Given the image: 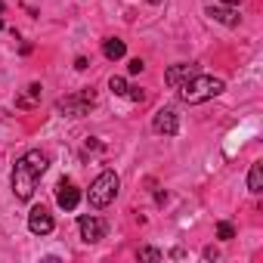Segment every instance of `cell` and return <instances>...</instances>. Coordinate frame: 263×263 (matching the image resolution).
Instances as JSON below:
<instances>
[{
    "label": "cell",
    "mask_w": 263,
    "mask_h": 263,
    "mask_svg": "<svg viewBox=\"0 0 263 263\" xmlns=\"http://www.w3.org/2000/svg\"><path fill=\"white\" fill-rule=\"evenodd\" d=\"M217 235H220L223 241H229V238H235V229H232V223H226V220H220V223H217Z\"/></svg>",
    "instance_id": "15"
},
{
    "label": "cell",
    "mask_w": 263,
    "mask_h": 263,
    "mask_svg": "<svg viewBox=\"0 0 263 263\" xmlns=\"http://www.w3.org/2000/svg\"><path fill=\"white\" fill-rule=\"evenodd\" d=\"M118 189H121L118 174H115V171H102V174L90 183V189H87V201H90L93 208H108V204L115 201Z\"/></svg>",
    "instance_id": "3"
},
{
    "label": "cell",
    "mask_w": 263,
    "mask_h": 263,
    "mask_svg": "<svg viewBox=\"0 0 263 263\" xmlns=\"http://www.w3.org/2000/svg\"><path fill=\"white\" fill-rule=\"evenodd\" d=\"M192 74H198V65L195 62H177V65H171L167 68V74H164V81H167V87H180V84H186Z\"/></svg>",
    "instance_id": "9"
},
{
    "label": "cell",
    "mask_w": 263,
    "mask_h": 263,
    "mask_svg": "<svg viewBox=\"0 0 263 263\" xmlns=\"http://www.w3.org/2000/svg\"><path fill=\"white\" fill-rule=\"evenodd\" d=\"M152 130L155 134H164V137H174L177 130H180V118L174 108H158L155 118H152Z\"/></svg>",
    "instance_id": "6"
},
{
    "label": "cell",
    "mask_w": 263,
    "mask_h": 263,
    "mask_svg": "<svg viewBox=\"0 0 263 263\" xmlns=\"http://www.w3.org/2000/svg\"><path fill=\"white\" fill-rule=\"evenodd\" d=\"M41 90H44L41 84H28V87H25V93H22V96H16V105H19V108H34V105L41 102Z\"/></svg>",
    "instance_id": "12"
},
{
    "label": "cell",
    "mask_w": 263,
    "mask_h": 263,
    "mask_svg": "<svg viewBox=\"0 0 263 263\" xmlns=\"http://www.w3.org/2000/svg\"><path fill=\"white\" fill-rule=\"evenodd\" d=\"M149 4H155V7H158V4H161V0H149Z\"/></svg>",
    "instance_id": "22"
},
{
    "label": "cell",
    "mask_w": 263,
    "mask_h": 263,
    "mask_svg": "<svg viewBox=\"0 0 263 263\" xmlns=\"http://www.w3.org/2000/svg\"><path fill=\"white\" fill-rule=\"evenodd\" d=\"M143 68H146V62H143V59H130V65H127V71H130V74H140Z\"/></svg>",
    "instance_id": "17"
},
{
    "label": "cell",
    "mask_w": 263,
    "mask_h": 263,
    "mask_svg": "<svg viewBox=\"0 0 263 263\" xmlns=\"http://www.w3.org/2000/svg\"><path fill=\"white\" fill-rule=\"evenodd\" d=\"M78 201H81V189L71 180H59V186H56V204L62 211H74Z\"/></svg>",
    "instance_id": "8"
},
{
    "label": "cell",
    "mask_w": 263,
    "mask_h": 263,
    "mask_svg": "<svg viewBox=\"0 0 263 263\" xmlns=\"http://www.w3.org/2000/svg\"><path fill=\"white\" fill-rule=\"evenodd\" d=\"M223 81L220 78H214V74H192L186 84H180L177 87V93H180V99L183 102H189V105H198V102H204V99H214V96H220L223 93Z\"/></svg>",
    "instance_id": "2"
},
{
    "label": "cell",
    "mask_w": 263,
    "mask_h": 263,
    "mask_svg": "<svg viewBox=\"0 0 263 263\" xmlns=\"http://www.w3.org/2000/svg\"><path fill=\"white\" fill-rule=\"evenodd\" d=\"M47 167H50V158L41 149L25 152L13 167V195L19 201H28L34 195V189H37V180L47 174Z\"/></svg>",
    "instance_id": "1"
},
{
    "label": "cell",
    "mask_w": 263,
    "mask_h": 263,
    "mask_svg": "<svg viewBox=\"0 0 263 263\" xmlns=\"http://www.w3.org/2000/svg\"><path fill=\"white\" fill-rule=\"evenodd\" d=\"M108 90H111L115 96H127L130 87H127V81H124L121 74H111V78H108Z\"/></svg>",
    "instance_id": "14"
},
{
    "label": "cell",
    "mask_w": 263,
    "mask_h": 263,
    "mask_svg": "<svg viewBox=\"0 0 263 263\" xmlns=\"http://www.w3.org/2000/svg\"><path fill=\"white\" fill-rule=\"evenodd\" d=\"M74 68H78V71H84V68H87V59H84V56H78V59H74Z\"/></svg>",
    "instance_id": "20"
},
{
    "label": "cell",
    "mask_w": 263,
    "mask_h": 263,
    "mask_svg": "<svg viewBox=\"0 0 263 263\" xmlns=\"http://www.w3.org/2000/svg\"><path fill=\"white\" fill-rule=\"evenodd\" d=\"M78 229H81V238L87 241V245H96L99 238H105V232H108V226H105V220L102 217H81L78 220Z\"/></svg>",
    "instance_id": "5"
},
{
    "label": "cell",
    "mask_w": 263,
    "mask_h": 263,
    "mask_svg": "<svg viewBox=\"0 0 263 263\" xmlns=\"http://www.w3.org/2000/svg\"><path fill=\"white\" fill-rule=\"evenodd\" d=\"M96 102V93H93V87L90 90H81V93H74V96H65V99H59L56 102V111L59 115H68V118H81V115H87V108Z\"/></svg>",
    "instance_id": "4"
},
{
    "label": "cell",
    "mask_w": 263,
    "mask_h": 263,
    "mask_svg": "<svg viewBox=\"0 0 263 263\" xmlns=\"http://www.w3.org/2000/svg\"><path fill=\"white\" fill-rule=\"evenodd\" d=\"M127 96L134 99V102H143V99H146V93H143L140 87H130V90H127Z\"/></svg>",
    "instance_id": "18"
},
{
    "label": "cell",
    "mask_w": 263,
    "mask_h": 263,
    "mask_svg": "<svg viewBox=\"0 0 263 263\" xmlns=\"http://www.w3.org/2000/svg\"><path fill=\"white\" fill-rule=\"evenodd\" d=\"M124 53H127V44H124L121 37H105V41H102V56H105V59L118 62Z\"/></svg>",
    "instance_id": "10"
},
{
    "label": "cell",
    "mask_w": 263,
    "mask_h": 263,
    "mask_svg": "<svg viewBox=\"0 0 263 263\" xmlns=\"http://www.w3.org/2000/svg\"><path fill=\"white\" fill-rule=\"evenodd\" d=\"M220 4H226V7H238L241 0H220Z\"/></svg>",
    "instance_id": "21"
},
{
    "label": "cell",
    "mask_w": 263,
    "mask_h": 263,
    "mask_svg": "<svg viewBox=\"0 0 263 263\" xmlns=\"http://www.w3.org/2000/svg\"><path fill=\"white\" fill-rule=\"evenodd\" d=\"M137 257H140V260H161V251H155V248H140Z\"/></svg>",
    "instance_id": "16"
},
{
    "label": "cell",
    "mask_w": 263,
    "mask_h": 263,
    "mask_svg": "<svg viewBox=\"0 0 263 263\" xmlns=\"http://www.w3.org/2000/svg\"><path fill=\"white\" fill-rule=\"evenodd\" d=\"M248 189H251L254 195L263 192V164H260V161L251 164V171H248Z\"/></svg>",
    "instance_id": "13"
},
{
    "label": "cell",
    "mask_w": 263,
    "mask_h": 263,
    "mask_svg": "<svg viewBox=\"0 0 263 263\" xmlns=\"http://www.w3.org/2000/svg\"><path fill=\"white\" fill-rule=\"evenodd\" d=\"M208 16L214 19V22H223V25H238V13L235 10H229V7H208Z\"/></svg>",
    "instance_id": "11"
},
{
    "label": "cell",
    "mask_w": 263,
    "mask_h": 263,
    "mask_svg": "<svg viewBox=\"0 0 263 263\" xmlns=\"http://www.w3.org/2000/svg\"><path fill=\"white\" fill-rule=\"evenodd\" d=\"M220 254H217V248H204V260H217Z\"/></svg>",
    "instance_id": "19"
},
{
    "label": "cell",
    "mask_w": 263,
    "mask_h": 263,
    "mask_svg": "<svg viewBox=\"0 0 263 263\" xmlns=\"http://www.w3.org/2000/svg\"><path fill=\"white\" fill-rule=\"evenodd\" d=\"M53 214L44 208V204H37V208H31V214H28V229L34 232V235H50L53 232Z\"/></svg>",
    "instance_id": "7"
}]
</instances>
